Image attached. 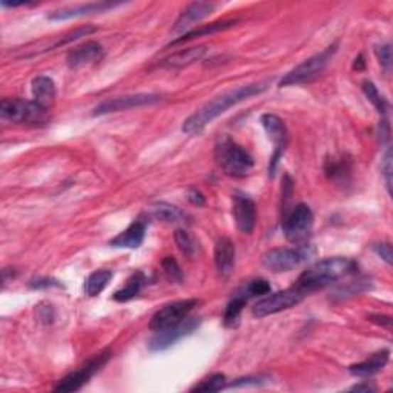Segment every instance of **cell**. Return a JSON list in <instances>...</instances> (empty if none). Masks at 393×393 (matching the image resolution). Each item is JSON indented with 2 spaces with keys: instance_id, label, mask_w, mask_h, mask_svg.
<instances>
[{
  "instance_id": "e575fe53",
  "label": "cell",
  "mask_w": 393,
  "mask_h": 393,
  "mask_svg": "<svg viewBox=\"0 0 393 393\" xmlns=\"http://www.w3.org/2000/svg\"><path fill=\"white\" fill-rule=\"evenodd\" d=\"M242 289L249 296V300H251V298H255V296L271 294V284L266 280H263V278H258V280L249 281L244 287H242Z\"/></svg>"
},
{
  "instance_id": "f1b7e54d",
  "label": "cell",
  "mask_w": 393,
  "mask_h": 393,
  "mask_svg": "<svg viewBox=\"0 0 393 393\" xmlns=\"http://www.w3.org/2000/svg\"><path fill=\"white\" fill-rule=\"evenodd\" d=\"M112 280V272L108 269H100L92 272L85 281V294L88 296H97L103 292L104 287Z\"/></svg>"
},
{
  "instance_id": "6da1fadb",
  "label": "cell",
  "mask_w": 393,
  "mask_h": 393,
  "mask_svg": "<svg viewBox=\"0 0 393 393\" xmlns=\"http://www.w3.org/2000/svg\"><path fill=\"white\" fill-rule=\"evenodd\" d=\"M267 88H269V82H260L239 86V88L220 94L215 99L208 102L200 109H197L193 116L188 117L183 123V126H181V131L185 134H189V136H198L210 122L222 116L229 108L254 97V95L264 92Z\"/></svg>"
},
{
  "instance_id": "5b68a950",
  "label": "cell",
  "mask_w": 393,
  "mask_h": 393,
  "mask_svg": "<svg viewBox=\"0 0 393 393\" xmlns=\"http://www.w3.org/2000/svg\"><path fill=\"white\" fill-rule=\"evenodd\" d=\"M0 117L13 123L33 124V126H41L50 120L48 109L42 108L34 100L22 99H4L0 103Z\"/></svg>"
},
{
  "instance_id": "f35d334b",
  "label": "cell",
  "mask_w": 393,
  "mask_h": 393,
  "mask_svg": "<svg viewBox=\"0 0 393 393\" xmlns=\"http://www.w3.org/2000/svg\"><path fill=\"white\" fill-rule=\"evenodd\" d=\"M30 287L31 289H50V287H62V284L54 280V278H37V280L30 281Z\"/></svg>"
},
{
  "instance_id": "ffe728a7",
  "label": "cell",
  "mask_w": 393,
  "mask_h": 393,
  "mask_svg": "<svg viewBox=\"0 0 393 393\" xmlns=\"http://www.w3.org/2000/svg\"><path fill=\"white\" fill-rule=\"evenodd\" d=\"M372 286H373V281L370 276H367V275L358 276V278H355V280H350L348 283L333 287V289L330 291V300L335 303L349 300V298H352V296H357V295H361L364 292L370 291Z\"/></svg>"
},
{
  "instance_id": "8d00e7d4",
  "label": "cell",
  "mask_w": 393,
  "mask_h": 393,
  "mask_svg": "<svg viewBox=\"0 0 393 393\" xmlns=\"http://www.w3.org/2000/svg\"><path fill=\"white\" fill-rule=\"evenodd\" d=\"M375 54L379 60V65L386 70V72L390 71V65H392V46L390 43L379 45L375 48Z\"/></svg>"
},
{
  "instance_id": "4fadbf2b",
  "label": "cell",
  "mask_w": 393,
  "mask_h": 393,
  "mask_svg": "<svg viewBox=\"0 0 393 393\" xmlns=\"http://www.w3.org/2000/svg\"><path fill=\"white\" fill-rule=\"evenodd\" d=\"M200 323H201L200 316L189 315L186 320L178 323L177 325H172V328H168L165 330L156 332L154 337H152L149 341V349L154 352L166 350L168 348L174 346V344L177 341H180L181 338H185V337H188V335L193 333L198 328Z\"/></svg>"
},
{
  "instance_id": "484cf974",
  "label": "cell",
  "mask_w": 393,
  "mask_h": 393,
  "mask_svg": "<svg viewBox=\"0 0 393 393\" xmlns=\"http://www.w3.org/2000/svg\"><path fill=\"white\" fill-rule=\"evenodd\" d=\"M146 284V276L143 272H134L129 278L126 284H124L122 289L116 291L112 295V300L117 303H126L132 300L134 296H137L140 291L143 289V286Z\"/></svg>"
},
{
  "instance_id": "3957f363",
  "label": "cell",
  "mask_w": 393,
  "mask_h": 393,
  "mask_svg": "<svg viewBox=\"0 0 393 393\" xmlns=\"http://www.w3.org/2000/svg\"><path fill=\"white\" fill-rule=\"evenodd\" d=\"M215 161L227 177L244 178L254 168V158L231 137L222 136L215 143Z\"/></svg>"
},
{
  "instance_id": "1f68e13d",
  "label": "cell",
  "mask_w": 393,
  "mask_h": 393,
  "mask_svg": "<svg viewBox=\"0 0 393 393\" xmlns=\"http://www.w3.org/2000/svg\"><path fill=\"white\" fill-rule=\"evenodd\" d=\"M95 33V28L91 26V25H85V26H80L77 28V30H74V31H70L68 34H65L62 36L60 39H57L54 43H51L50 46H46L45 48V51H51L54 50V48H59V46H63V45H68V43H72L74 41H79L82 39V37H86V36H90Z\"/></svg>"
},
{
  "instance_id": "ba28073f",
  "label": "cell",
  "mask_w": 393,
  "mask_h": 393,
  "mask_svg": "<svg viewBox=\"0 0 393 393\" xmlns=\"http://www.w3.org/2000/svg\"><path fill=\"white\" fill-rule=\"evenodd\" d=\"M313 229V214L312 209L300 203L296 205L283 220V232L287 242L294 244H303L308 242Z\"/></svg>"
},
{
  "instance_id": "d590c367",
  "label": "cell",
  "mask_w": 393,
  "mask_h": 393,
  "mask_svg": "<svg viewBox=\"0 0 393 393\" xmlns=\"http://www.w3.org/2000/svg\"><path fill=\"white\" fill-rule=\"evenodd\" d=\"M381 174L384 177L389 195H392V149L387 148L386 154L381 160Z\"/></svg>"
},
{
  "instance_id": "ac0fdd59",
  "label": "cell",
  "mask_w": 393,
  "mask_h": 393,
  "mask_svg": "<svg viewBox=\"0 0 393 393\" xmlns=\"http://www.w3.org/2000/svg\"><path fill=\"white\" fill-rule=\"evenodd\" d=\"M214 260L218 274L223 278L232 274L235 267V244L231 238L222 237L218 239L215 244Z\"/></svg>"
},
{
  "instance_id": "44dd1931",
  "label": "cell",
  "mask_w": 393,
  "mask_h": 393,
  "mask_svg": "<svg viewBox=\"0 0 393 393\" xmlns=\"http://www.w3.org/2000/svg\"><path fill=\"white\" fill-rule=\"evenodd\" d=\"M31 91L34 102L37 104H41L42 108L50 109L54 104L57 97V88L54 80L51 77H48V75H37L36 79H33Z\"/></svg>"
},
{
  "instance_id": "d4e9b609",
  "label": "cell",
  "mask_w": 393,
  "mask_h": 393,
  "mask_svg": "<svg viewBox=\"0 0 393 393\" xmlns=\"http://www.w3.org/2000/svg\"><path fill=\"white\" fill-rule=\"evenodd\" d=\"M324 172H325V176L329 177V180L335 181V183H338V185H344L350 180L352 161L349 157H344V156H341L338 158L332 157L329 160H325Z\"/></svg>"
},
{
  "instance_id": "f546056e",
  "label": "cell",
  "mask_w": 393,
  "mask_h": 393,
  "mask_svg": "<svg viewBox=\"0 0 393 393\" xmlns=\"http://www.w3.org/2000/svg\"><path fill=\"white\" fill-rule=\"evenodd\" d=\"M174 239H176V244L178 246L181 254L190 258V260L195 258L198 246H197V242L193 235H190L188 231H185V229H177L174 234Z\"/></svg>"
},
{
  "instance_id": "7bdbcfd3",
  "label": "cell",
  "mask_w": 393,
  "mask_h": 393,
  "mask_svg": "<svg viewBox=\"0 0 393 393\" xmlns=\"http://www.w3.org/2000/svg\"><path fill=\"white\" fill-rule=\"evenodd\" d=\"M367 320L378 324V325H382V328H387V329H390V325H392L390 316H384V315H370V316H367Z\"/></svg>"
},
{
  "instance_id": "30bf717a",
  "label": "cell",
  "mask_w": 393,
  "mask_h": 393,
  "mask_svg": "<svg viewBox=\"0 0 393 393\" xmlns=\"http://www.w3.org/2000/svg\"><path fill=\"white\" fill-rule=\"evenodd\" d=\"M200 304V300L190 298V300H180L169 303L166 306H163L161 309H158L149 321V329L152 332H160L165 330L168 328H172V325H177L183 320H186L197 306Z\"/></svg>"
},
{
  "instance_id": "4316f807",
  "label": "cell",
  "mask_w": 393,
  "mask_h": 393,
  "mask_svg": "<svg viewBox=\"0 0 393 393\" xmlns=\"http://www.w3.org/2000/svg\"><path fill=\"white\" fill-rule=\"evenodd\" d=\"M249 301V296L243 292V289H239L234 296L232 300L227 303L226 306V312H225V318L223 323L226 328L234 329L239 324V318H242V312L246 303Z\"/></svg>"
},
{
  "instance_id": "9c48e42d",
  "label": "cell",
  "mask_w": 393,
  "mask_h": 393,
  "mask_svg": "<svg viewBox=\"0 0 393 393\" xmlns=\"http://www.w3.org/2000/svg\"><path fill=\"white\" fill-rule=\"evenodd\" d=\"M306 296L308 295L294 284L289 289H284L271 295L267 294V296H264V298H262L254 306L252 315L257 316V318H264V316L287 311L291 308H295L296 304H300Z\"/></svg>"
},
{
  "instance_id": "8992f818",
  "label": "cell",
  "mask_w": 393,
  "mask_h": 393,
  "mask_svg": "<svg viewBox=\"0 0 393 393\" xmlns=\"http://www.w3.org/2000/svg\"><path fill=\"white\" fill-rule=\"evenodd\" d=\"M315 255V249L309 244H301L298 247H278L267 251L262 262L263 266L272 272H289L300 264L309 262Z\"/></svg>"
},
{
  "instance_id": "bcb514c9",
  "label": "cell",
  "mask_w": 393,
  "mask_h": 393,
  "mask_svg": "<svg viewBox=\"0 0 393 393\" xmlns=\"http://www.w3.org/2000/svg\"><path fill=\"white\" fill-rule=\"evenodd\" d=\"M349 390H352V392H373V390H375V387L369 386L366 382V384H355Z\"/></svg>"
},
{
  "instance_id": "ee69618b",
  "label": "cell",
  "mask_w": 393,
  "mask_h": 393,
  "mask_svg": "<svg viewBox=\"0 0 393 393\" xmlns=\"http://www.w3.org/2000/svg\"><path fill=\"white\" fill-rule=\"evenodd\" d=\"M389 136H390V129H389V124L386 120L379 122V132H378V137H379V141L381 143H386L389 140Z\"/></svg>"
},
{
  "instance_id": "7c38bea8",
  "label": "cell",
  "mask_w": 393,
  "mask_h": 393,
  "mask_svg": "<svg viewBox=\"0 0 393 393\" xmlns=\"http://www.w3.org/2000/svg\"><path fill=\"white\" fill-rule=\"evenodd\" d=\"M262 124L274 143V154L269 163V177H274L278 163L283 158L287 146V129L284 122L275 114H264V116H262Z\"/></svg>"
},
{
  "instance_id": "d6986e66",
  "label": "cell",
  "mask_w": 393,
  "mask_h": 393,
  "mask_svg": "<svg viewBox=\"0 0 393 393\" xmlns=\"http://www.w3.org/2000/svg\"><path fill=\"white\" fill-rule=\"evenodd\" d=\"M146 234V225L143 222H132L123 232H120L117 237H114L108 243L111 247L119 249H137L141 246L143 239H145Z\"/></svg>"
},
{
  "instance_id": "e0dca14e",
  "label": "cell",
  "mask_w": 393,
  "mask_h": 393,
  "mask_svg": "<svg viewBox=\"0 0 393 393\" xmlns=\"http://www.w3.org/2000/svg\"><path fill=\"white\" fill-rule=\"evenodd\" d=\"M103 54H104V50L100 43L86 42L68 54V57H66V63H68L71 70H77V68H82V66L100 62Z\"/></svg>"
},
{
  "instance_id": "60d3db41",
  "label": "cell",
  "mask_w": 393,
  "mask_h": 393,
  "mask_svg": "<svg viewBox=\"0 0 393 393\" xmlns=\"http://www.w3.org/2000/svg\"><path fill=\"white\" fill-rule=\"evenodd\" d=\"M373 251L377 252L378 257H381L387 264H392V246L390 243H378L373 246Z\"/></svg>"
},
{
  "instance_id": "d6a6232c",
  "label": "cell",
  "mask_w": 393,
  "mask_h": 393,
  "mask_svg": "<svg viewBox=\"0 0 393 393\" xmlns=\"http://www.w3.org/2000/svg\"><path fill=\"white\" fill-rule=\"evenodd\" d=\"M226 386L227 381L223 373H214V375H210L209 378L201 381L200 384L194 386L190 389V392H220L225 390Z\"/></svg>"
},
{
  "instance_id": "277c9868",
  "label": "cell",
  "mask_w": 393,
  "mask_h": 393,
  "mask_svg": "<svg viewBox=\"0 0 393 393\" xmlns=\"http://www.w3.org/2000/svg\"><path fill=\"white\" fill-rule=\"evenodd\" d=\"M338 51V42L332 43L330 46L325 48L321 53L315 54L309 59L301 62L298 66H295L292 71L287 72L284 77L280 80V86H294V85H306L311 83L315 79H318L320 75L328 68L333 55Z\"/></svg>"
},
{
  "instance_id": "7a4b0ae2",
  "label": "cell",
  "mask_w": 393,
  "mask_h": 393,
  "mask_svg": "<svg viewBox=\"0 0 393 393\" xmlns=\"http://www.w3.org/2000/svg\"><path fill=\"white\" fill-rule=\"evenodd\" d=\"M358 269V264L350 258L344 257H333L324 258V260L316 262L311 267H308L296 280L295 286L303 291L306 295H311L323 287L329 286L341 278L355 274Z\"/></svg>"
},
{
  "instance_id": "8fae6325",
  "label": "cell",
  "mask_w": 393,
  "mask_h": 393,
  "mask_svg": "<svg viewBox=\"0 0 393 393\" xmlns=\"http://www.w3.org/2000/svg\"><path fill=\"white\" fill-rule=\"evenodd\" d=\"M161 100V95L158 94H148V92H140V94H131V95H123V97H114L107 99L97 107L92 109V116H104V114H112V112H122L134 108L146 107V104H154Z\"/></svg>"
},
{
  "instance_id": "cb8c5ba5",
  "label": "cell",
  "mask_w": 393,
  "mask_h": 393,
  "mask_svg": "<svg viewBox=\"0 0 393 393\" xmlns=\"http://www.w3.org/2000/svg\"><path fill=\"white\" fill-rule=\"evenodd\" d=\"M149 214L160 220V222L171 223V225H177V223H185L189 218L186 212H183L180 208L166 203V201H156L149 206Z\"/></svg>"
},
{
  "instance_id": "5bb4252c",
  "label": "cell",
  "mask_w": 393,
  "mask_h": 393,
  "mask_svg": "<svg viewBox=\"0 0 393 393\" xmlns=\"http://www.w3.org/2000/svg\"><path fill=\"white\" fill-rule=\"evenodd\" d=\"M214 9H215V4H209V2H194L188 5L176 21L174 28H172V34L181 37L188 34L189 31L195 30V25L203 21L205 17H208L214 11Z\"/></svg>"
},
{
  "instance_id": "4dcf8cb0",
  "label": "cell",
  "mask_w": 393,
  "mask_h": 393,
  "mask_svg": "<svg viewBox=\"0 0 393 393\" xmlns=\"http://www.w3.org/2000/svg\"><path fill=\"white\" fill-rule=\"evenodd\" d=\"M362 91H364V94H366V97L369 99V102L377 108V111L379 114H386L387 107H389L387 100L379 94L375 83L370 82V80H364L362 82Z\"/></svg>"
},
{
  "instance_id": "b9f144b4",
  "label": "cell",
  "mask_w": 393,
  "mask_h": 393,
  "mask_svg": "<svg viewBox=\"0 0 393 393\" xmlns=\"http://www.w3.org/2000/svg\"><path fill=\"white\" fill-rule=\"evenodd\" d=\"M188 200H189V203L194 205V206H203L205 201H206L203 194H201L200 190H197V189H189L188 190Z\"/></svg>"
},
{
  "instance_id": "52a82bcc",
  "label": "cell",
  "mask_w": 393,
  "mask_h": 393,
  "mask_svg": "<svg viewBox=\"0 0 393 393\" xmlns=\"http://www.w3.org/2000/svg\"><path fill=\"white\" fill-rule=\"evenodd\" d=\"M112 352L109 349H104L100 353L94 355L92 358L86 361L83 366H80L77 370L71 372L70 375H66L62 378L57 384L54 386L55 392H77L80 390L85 384H88L90 379L95 375V373L100 372L102 367L107 366V362L109 361Z\"/></svg>"
},
{
  "instance_id": "ab89813d",
  "label": "cell",
  "mask_w": 393,
  "mask_h": 393,
  "mask_svg": "<svg viewBox=\"0 0 393 393\" xmlns=\"http://www.w3.org/2000/svg\"><path fill=\"white\" fill-rule=\"evenodd\" d=\"M37 318H39L45 324L53 323L54 318H55V313H54L53 306L51 304H46L45 308H43V304H41L39 308H37Z\"/></svg>"
},
{
  "instance_id": "74e56055",
  "label": "cell",
  "mask_w": 393,
  "mask_h": 393,
  "mask_svg": "<svg viewBox=\"0 0 393 393\" xmlns=\"http://www.w3.org/2000/svg\"><path fill=\"white\" fill-rule=\"evenodd\" d=\"M267 378L263 377H246V378H238L231 384H227L226 389H232V387H243V386H262L266 384Z\"/></svg>"
},
{
  "instance_id": "f6af8a7d",
  "label": "cell",
  "mask_w": 393,
  "mask_h": 393,
  "mask_svg": "<svg viewBox=\"0 0 393 393\" xmlns=\"http://www.w3.org/2000/svg\"><path fill=\"white\" fill-rule=\"evenodd\" d=\"M364 68H366V62H364V57L360 54L357 59H355L353 62V70H357V71H362Z\"/></svg>"
},
{
  "instance_id": "7402d4cb",
  "label": "cell",
  "mask_w": 393,
  "mask_h": 393,
  "mask_svg": "<svg viewBox=\"0 0 393 393\" xmlns=\"http://www.w3.org/2000/svg\"><path fill=\"white\" fill-rule=\"evenodd\" d=\"M390 358V350L389 349H381L379 352L373 353L372 357H369L366 361L353 364V366L349 367L350 373L355 377L360 378H367L375 375L379 370H382L386 367V364L389 362Z\"/></svg>"
},
{
  "instance_id": "2e32d148",
  "label": "cell",
  "mask_w": 393,
  "mask_h": 393,
  "mask_svg": "<svg viewBox=\"0 0 393 393\" xmlns=\"http://www.w3.org/2000/svg\"><path fill=\"white\" fill-rule=\"evenodd\" d=\"M120 2H90V4H82L77 6H68V8H60L55 9V11L50 13L46 17L50 21H68V18L74 17H82L88 14L95 13H104L108 9H112L116 6H120Z\"/></svg>"
},
{
  "instance_id": "83f0119b",
  "label": "cell",
  "mask_w": 393,
  "mask_h": 393,
  "mask_svg": "<svg viewBox=\"0 0 393 393\" xmlns=\"http://www.w3.org/2000/svg\"><path fill=\"white\" fill-rule=\"evenodd\" d=\"M238 21H218V22H214V23H209V25H198L195 30L189 31L188 34L178 37V39L172 41L171 45H178V43H185V42H189L195 39V37H201V36H209V34H214V33H218V31H225L227 30V28H232Z\"/></svg>"
},
{
  "instance_id": "836d02e7",
  "label": "cell",
  "mask_w": 393,
  "mask_h": 393,
  "mask_svg": "<svg viewBox=\"0 0 393 393\" xmlns=\"http://www.w3.org/2000/svg\"><path fill=\"white\" fill-rule=\"evenodd\" d=\"M161 267H163V272H165L166 278L171 283L178 284V283L183 281V272H181L180 266H178V263H177V260L174 257L163 258Z\"/></svg>"
},
{
  "instance_id": "9a60e30c",
  "label": "cell",
  "mask_w": 393,
  "mask_h": 393,
  "mask_svg": "<svg viewBox=\"0 0 393 393\" xmlns=\"http://www.w3.org/2000/svg\"><path fill=\"white\" fill-rule=\"evenodd\" d=\"M232 201V215L237 229L243 234H252L257 222L255 201L243 193H235Z\"/></svg>"
},
{
  "instance_id": "603a6c76",
  "label": "cell",
  "mask_w": 393,
  "mask_h": 393,
  "mask_svg": "<svg viewBox=\"0 0 393 393\" xmlns=\"http://www.w3.org/2000/svg\"><path fill=\"white\" fill-rule=\"evenodd\" d=\"M206 53L208 46L205 45L188 48V50H181L178 53L171 54L166 59H163L160 62V66H163V68H185V66H189L200 60Z\"/></svg>"
}]
</instances>
